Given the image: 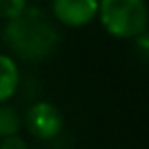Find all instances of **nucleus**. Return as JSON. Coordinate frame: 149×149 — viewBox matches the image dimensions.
<instances>
[{
  "label": "nucleus",
  "instance_id": "f257e3e1",
  "mask_svg": "<svg viewBox=\"0 0 149 149\" xmlns=\"http://www.w3.org/2000/svg\"><path fill=\"white\" fill-rule=\"evenodd\" d=\"M2 41L21 59L39 61L55 51L59 33L43 10L25 6L17 17L6 21Z\"/></svg>",
  "mask_w": 149,
  "mask_h": 149
},
{
  "label": "nucleus",
  "instance_id": "f03ea898",
  "mask_svg": "<svg viewBox=\"0 0 149 149\" xmlns=\"http://www.w3.org/2000/svg\"><path fill=\"white\" fill-rule=\"evenodd\" d=\"M98 19L112 37L131 39L147 31L149 8L145 0H100Z\"/></svg>",
  "mask_w": 149,
  "mask_h": 149
},
{
  "label": "nucleus",
  "instance_id": "7ed1b4c3",
  "mask_svg": "<svg viewBox=\"0 0 149 149\" xmlns=\"http://www.w3.org/2000/svg\"><path fill=\"white\" fill-rule=\"evenodd\" d=\"M27 127L39 139H53L63 127V116L51 102H37L27 114Z\"/></svg>",
  "mask_w": 149,
  "mask_h": 149
},
{
  "label": "nucleus",
  "instance_id": "20e7f679",
  "mask_svg": "<svg viewBox=\"0 0 149 149\" xmlns=\"http://www.w3.org/2000/svg\"><path fill=\"white\" fill-rule=\"evenodd\" d=\"M100 0H53V15L70 27H84L98 17Z\"/></svg>",
  "mask_w": 149,
  "mask_h": 149
},
{
  "label": "nucleus",
  "instance_id": "39448f33",
  "mask_svg": "<svg viewBox=\"0 0 149 149\" xmlns=\"http://www.w3.org/2000/svg\"><path fill=\"white\" fill-rule=\"evenodd\" d=\"M17 88H19V68L13 57L0 53V102L10 100Z\"/></svg>",
  "mask_w": 149,
  "mask_h": 149
},
{
  "label": "nucleus",
  "instance_id": "423d86ee",
  "mask_svg": "<svg viewBox=\"0 0 149 149\" xmlns=\"http://www.w3.org/2000/svg\"><path fill=\"white\" fill-rule=\"evenodd\" d=\"M21 129V116L15 108L0 102V137H8L19 133Z\"/></svg>",
  "mask_w": 149,
  "mask_h": 149
},
{
  "label": "nucleus",
  "instance_id": "0eeeda50",
  "mask_svg": "<svg viewBox=\"0 0 149 149\" xmlns=\"http://www.w3.org/2000/svg\"><path fill=\"white\" fill-rule=\"evenodd\" d=\"M27 6V0H0V19H13Z\"/></svg>",
  "mask_w": 149,
  "mask_h": 149
},
{
  "label": "nucleus",
  "instance_id": "6e6552de",
  "mask_svg": "<svg viewBox=\"0 0 149 149\" xmlns=\"http://www.w3.org/2000/svg\"><path fill=\"white\" fill-rule=\"evenodd\" d=\"M0 149H29V147H27V141H25V139H21V137L15 133V135L2 137Z\"/></svg>",
  "mask_w": 149,
  "mask_h": 149
}]
</instances>
